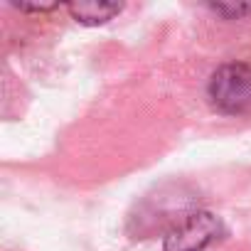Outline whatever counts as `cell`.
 <instances>
[{
	"label": "cell",
	"mask_w": 251,
	"mask_h": 251,
	"mask_svg": "<svg viewBox=\"0 0 251 251\" xmlns=\"http://www.w3.org/2000/svg\"><path fill=\"white\" fill-rule=\"evenodd\" d=\"M219 234H222L219 217H214L212 212L197 209L165 234L163 251H204Z\"/></svg>",
	"instance_id": "cell-2"
},
{
	"label": "cell",
	"mask_w": 251,
	"mask_h": 251,
	"mask_svg": "<svg viewBox=\"0 0 251 251\" xmlns=\"http://www.w3.org/2000/svg\"><path fill=\"white\" fill-rule=\"evenodd\" d=\"M209 10L217 13V15H222V18H226V20H234V18L249 15V13H251V5H224V3H212Z\"/></svg>",
	"instance_id": "cell-4"
},
{
	"label": "cell",
	"mask_w": 251,
	"mask_h": 251,
	"mask_svg": "<svg viewBox=\"0 0 251 251\" xmlns=\"http://www.w3.org/2000/svg\"><path fill=\"white\" fill-rule=\"evenodd\" d=\"M207 96L219 113L239 116L251 111V67L244 62L222 64L209 76Z\"/></svg>",
	"instance_id": "cell-1"
},
{
	"label": "cell",
	"mask_w": 251,
	"mask_h": 251,
	"mask_svg": "<svg viewBox=\"0 0 251 251\" xmlns=\"http://www.w3.org/2000/svg\"><path fill=\"white\" fill-rule=\"evenodd\" d=\"M69 15L81 25H103L116 18L123 5L121 3H67Z\"/></svg>",
	"instance_id": "cell-3"
},
{
	"label": "cell",
	"mask_w": 251,
	"mask_h": 251,
	"mask_svg": "<svg viewBox=\"0 0 251 251\" xmlns=\"http://www.w3.org/2000/svg\"><path fill=\"white\" fill-rule=\"evenodd\" d=\"M15 8L18 10H23V13H52V10H57L59 8V3H52V5H25V3H15Z\"/></svg>",
	"instance_id": "cell-5"
}]
</instances>
